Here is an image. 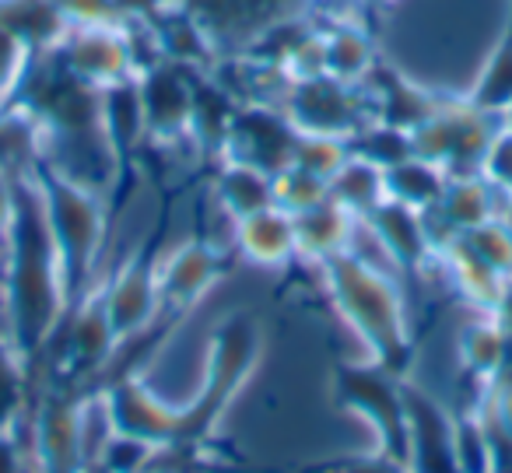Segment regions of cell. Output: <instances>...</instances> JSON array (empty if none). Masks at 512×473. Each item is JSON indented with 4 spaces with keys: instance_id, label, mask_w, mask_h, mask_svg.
I'll return each mask as SVG.
<instances>
[{
    "instance_id": "cell-6",
    "label": "cell",
    "mask_w": 512,
    "mask_h": 473,
    "mask_svg": "<svg viewBox=\"0 0 512 473\" xmlns=\"http://www.w3.org/2000/svg\"><path fill=\"white\" fill-rule=\"evenodd\" d=\"M85 386L53 375L36 400L32 435H36L39 473H85Z\"/></svg>"
},
{
    "instance_id": "cell-3",
    "label": "cell",
    "mask_w": 512,
    "mask_h": 473,
    "mask_svg": "<svg viewBox=\"0 0 512 473\" xmlns=\"http://www.w3.org/2000/svg\"><path fill=\"white\" fill-rule=\"evenodd\" d=\"M32 176L39 183L50 218V232L60 256V281H64V316L81 305L95 284V260L106 242V204L102 190L78 183L60 172L50 158H32Z\"/></svg>"
},
{
    "instance_id": "cell-23",
    "label": "cell",
    "mask_w": 512,
    "mask_h": 473,
    "mask_svg": "<svg viewBox=\"0 0 512 473\" xmlns=\"http://www.w3.org/2000/svg\"><path fill=\"white\" fill-rule=\"evenodd\" d=\"M214 197H218L221 211L232 214L235 221L260 214L274 207V179L267 172L253 169L242 162H221L218 176H214Z\"/></svg>"
},
{
    "instance_id": "cell-28",
    "label": "cell",
    "mask_w": 512,
    "mask_h": 473,
    "mask_svg": "<svg viewBox=\"0 0 512 473\" xmlns=\"http://www.w3.org/2000/svg\"><path fill=\"white\" fill-rule=\"evenodd\" d=\"M29 407V365L18 358L11 340L0 337V435L15 431Z\"/></svg>"
},
{
    "instance_id": "cell-17",
    "label": "cell",
    "mask_w": 512,
    "mask_h": 473,
    "mask_svg": "<svg viewBox=\"0 0 512 473\" xmlns=\"http://www.w3.org/2000/svg\"><path fill=\"white\" fill-rule=\"evenodd\" d=\"M102 134H106L109 155H113L116 165V186L130 190L137 151H141L144 137H148L137 74L102 88Z\"/></svg>"
},
{
    "instance_id": "cell-26",
    "label": "cell",
    "mask_w": 512,
    "mask_h": 473,
    "mask_svg": "<svg viewBox=\"0 0 512 473\" xmlns=\"http://www.w3.org/2000/svg\"><path fill=\"white\" fill-rule=\"evenodd\" d=\"M327 193L334 204H341L348 214L365 218L376 204L386 200V183H383V169H376L365 158L351 155L334 176L327 179Z\"/></svg>"
},
{
    "instance_id": "cell-4",
    "label": "cell",
    "mask_w": 512,
    "mask_h": 473,
    "mask_svg": "<svg viewBox=\"0 0 512 473\" xmlns=\"http://www.w3.org/2000/svg\"><path fill=\"white\" fill-rule=\"evenodd\" d=\"M260 347H264L260 319L249 309H235L214 323L211 347H207L204 386L190 403H183V438L172 449L200 452L211 442L221 414L253 375L256 361H260Z\"/></svg>"
},
{
    "instance_id": "cell-14",
    "label": "cell",
    "mask_w": 512,
    "mask_h": 473,
    "mask_svg": "<svg viewBox=\"0 0 512 473\" xmlns=\"http://www.w3.org/2000/svg\"><path fill=\"white\" fill-rule=\"evenodd\" d=\"M144 123L155 141L190 137V106H193V67L158 60L137 71Z\"/></svg>"
},
{
    "instance_id": "cell-21",
    "label": "cell",
    "mask_w": 512,
    "mask_h": 473,
    "mask_svg": "<svg viewBox=\"0 0 512 473\" xmlns=\"http://www.w3.org/2000/svg\"><path fill=\"white\" fill-rule=\"evenodd\" d=\"M323 36V71L348 85H362L369 71L376 67L372 36L355 18H334L330 29H320Z\"/></svg>"
},
{
    "instance_id": "cell-8",
    "label": "cell",
    "mask_w": 512,
    "mask_h": 473,
    "mask_svg": "<svg viewBox=\"0 0 512 473\" xmlns=\"http://www.w3.org/2000/svg\"><path fill=\"white\" fill-rule=\"evenodd\" d=\"M92 400L102 403L109 431H116V435L148 442L151 449H172L183 438V407L158 400L148 389V382L141 379V372H127L102 382Z\"/></svg>"
},
{
    "instance_id": "cell-38",
    "label": "cell",
    "mask_w": 512,
    "mask_h": 473,
    "mask_svg": "<svg viewBox=\"0 0 512 473\" xmlns=\"http://www.w3.org/2000/svg\"><path fill=\"white\" fill-rule=\"evenodd\" d=\"M15 169H4L0 165V239L8 235V225H11V214H15Z\"/></svg>"
},
{
    "instance_id": "cell-41",
    "label": "cell",
    "mask_w": 512,
    "mask_h": 473,
    "mask_svg": "<svg viewBox=\"0 0 512 473\" xmlns=\"http://www.w3.org/2000/svg\"><path fill=\"white\" fill-rule=\"evenodd\" d=\"M144 473H179V470H172V466H158L155 459H151V463H148V470H144Z\"/></svg>"
},
{
    "instance_id": "cell-43",
    "label": "cell",
    "mask_w": 512,
    "mask_h": 473,
    "mask_svg": "<svg viewBox=\"0 0 512 473\" xmlns=\"http://www.w3.org/2000/svg\"><path fill=\"white\" fill-rule=\"evenodd\" d=\"M362 4H390V0H362Z\"/></svg>"
},
{
    "instance_id": "cell-27",
    "label": "cell",
    "mask_w": 512,
    "mask_h": 473,
    "mask_svg": "<svg viewBox=\"0 0 512 473\" xmlns=\"http://www.w3.org/2000/svg\"><path fill=\"white\" fill-rule=\"evenodd\" d=\"M467 102L481 113H491L502 120V113L512 106V11L505 22L502 36H498L495 50H491L488 64H484L481 78L467 92Z\"/></svg>"
},
{
    "instance_id": "cell-35",
    "label": "cell",
    "mask_w": 512,
    "mask_h": 473,
    "mask_svg": "<svg viewBox=\"0 0 512 473\" xmlns=\"http://www.w3.org/2000/svg\"><path fill=\"white\" fill-rule=\"evenodd\" d=\"M481 176L488 179L502 197H512V130L498 127V134L491 137Z\"/></svg>"
},
{
    "instance_id": "cell-36",
    "label": "cell",
    "mask_w": 512,
    "mask_h": 473,
    "mask_svg": "<svg viewBox=\"0 0 512 473\" xmlns=\"http://www.w3.org/2000/svg\"><path fill=\"white\" fill-rule=\"evenodd\" d=\"M306 473H407L404 463H393L386 456H355V459H334V463H316Z\"/></svg>"
},
{
    "instance_id": "cell-19",
    "label": "cell",
    "mask_w": 512,
    "mask_h": 473,
    "mask_svg": "<svg viewBox=\"0 0 512 473\" xmlns=\"http://www.w3.org/2000/svg\"><path fill=\"white\" fill-rule=\"evenodd\" d=\"M235 246L249 263L260 267H281L299 253L295 242V218L281 207H267L260 214L235 221Z\"/></svg>"
},
{
    "instance_id": "cell-34",
    "label": "cell",
    "mask_w": 512,
    "mask_h": 473,
    "mask_svg": "<svg viewBox=\"0 0 512 473\" xmlns=\"http://www.w3.org/2000/svg\"><path fill=\"white\" fill-rule=\"evenodd\" d=\"M29 60H32L29 46L18 36H11L8 29H0V113L15 99V88H18V81H22Z\"/></svg>"
},
{
    "instance_id": "cell-9",
    "label": "cell",
    "mask_w": 512,
    "mask_h": 473,
    "mask_svg": "<svg viewBox=\"0 0 512 473\" xmlns=\"http://www.w3.org/2000/svg\"><path fill=\"white\" fill-rule=\"evenodd\" d=\"M158 228L151 239H144L127 260L120 263L113 277L102 281L106 288V312L113 323L116 340H130L144 333L162 316V295H158Z\"/></svg>"
},
{
    "instance_id": "cell-29",
    "label": "cell",
    "mask_w": 512,
    "mask_h": 473,
    "mask_svg": "<svg viewBox=\"0 0 512 473\" xmlns=\"http://www.w3.org/2000/svg\"><path fill=\"white\" fill-rule=\"evenodd\" d=\"M348 148H351V155L365 158V162H372L376 169H383V172L414 155L411 130L390 127V123H369V127L358 130V134L351 137Z\"/></svg>"
},
{
    "instance_id": "cell-42",
    "label": "cell",
    "mask_w": 512,
    "mask_h": 473,
    "mask_svg": "<svg viewBox=\"0 0 512 473\" xmlns=\"http://www.w3.org/2000/svg\"><path fill=\"white\" fill-rule=\"evenodd\" d=\"M502 127H505V130H512V106L502 113Z\"/></svg>"
},
{
    "instance_id": "cell-10",
    "label": "cell",
    "mask_w": 512,
    "mask_h": 473,
    "mask_svg": "<svg viewBox=\"0 0 512 473\" xmlns=\"http://www.w3.org/2000/svg\"><path fill=\"white\" fill-rule=\"evenodd\" d=\"M295 141H299V127L288 120L285 109L274 102H249L235 109L221 162H242L267 176H278L292 165Z\"/></svg>"
},
{
    "instance_id": "cell-31",
    "label": "cell",
    "mask_w": 512,
    "mask_h": 473,
    "mask_svg": "<svg viewBox=\"0 0 512 473\" xmlns=\"http://www.w3.org/2000/svg\"><path fill=\"white\" fill-rule=\"evenodd\" d=\"M271 179H274V207H281V211L292 214V218L330 197L327 179L313 176V172L299 169V165H288V169H281L278 176H271Z\"/></svg>"
},
{
    "instance_id": "cell-24",
    "label": "cell",
    "mask_w": 512,
    "mask_h": 473,
    "mask_svg": "<svg viewBox=\"0 0 512 473\" xmlns=\"http://www.w3.org/2000/svg\"><path fill=\"white\" fill-rule=\"evenodd\" d=\"M456 347H460L463 368H467L477 382H484V386L495 382L498 375L509 368V361H505V333L495 312H481V319L463 326Z\"/></svg>"
},
{
    "instance_id": "cell-18",
    "label": "cell",
    "mask_w": 512,
    "mask_h": 473,
    "mask_svg": "<svg viewBox=\"0 0 512 473\" xmlns=\"http://www.w3.org/2000/svg\"><path fill=\"white\" fill-rule=\"evenodd\" d=\"M502 200L505 197L484 176H449L439 204H435L425 218L442 225V232H439V246H442V242L453 239V235L495 218Z\"/></svg>"
},
{
    "instance_id": "cell-33",
    "label": "cell",
    "mask_w": 512,
    "mask_h": 473,
    "mask_svg": "<svg viewBox=\"0 0 512 473\" xmlns=\"http://www.w3.org/2000/svg\"><path fill=\"white\" fill-rule=\"evenodd\" d=\"M351 158V148L344 137H330V134H302L299 130V141H295V158L292 165L299 169L313 172L320 179H330L344 162Z\"/></svg>"
},
{
    "instance_id": "cell-13",
    "label": "cell",
    "mask_w": 512,
    "mask_h": 473,
    "mask_svg": "<svg viewBox=\"0 0 512 473\" xmlns=\"http://www.w3.org/2000/svg\"><path fill=\"white\" fill-rule=\"evenodd\" d=\"M407 403V473H460L456 466V428L453 414L425 393L421 386L404 379Z\"/></svg>"
},
{
    "instance_id": "cell-2",
    "label": "cell",
    "mask_w": 512,
    "mask_h": 473,
    "mask_svg": "<svg viewBox=\"0 0 512 473\" xmlns=\"http://www.w3.org/2000/svg\"><path fill=\"white\" fill-rule=\"evenodd\" d=\"M320 270L337 312L362 337L372 361H379L386 372L407 379V368L414 365V337L407 326L404 298H400L393 277L351 249L323 260Z\"/></svg>"
},
{
    "instance_id": "cell-12",
    "label": "cell",
    "mask_w": 512,
    "mask_h": 473,
    "mask_svg": "<svg viewBox=\"0 0 512 473\" xmlns=\"http://www.w3.org/2000/svg\"><path fill=\"white\" fill-rule=\"evenodd\" d=\"M53 53H57L67 71L78 74L81 81H88L95 88L134 78L141 71L130 32L113 29V25H71Z\"/></svg>"
},
{
    "instance_id": "cell-25",
    "label": "cell",
    "mask_w": 512,
    "mask_h": 473,
    "mask_svg": "<svg viewBox=\"0 0 512 473\" xmlns=\"http://www.w3.org/2000/svg\"><path fill=\"white\" fill-rule=\"evenodd\" d=\"M446 169L435 162H425V158H404L393 169L383 172L386 183V197L397 200V204H407L414 211L428 214L435 204H439L442 190H446Z\"/></svg>"
},
{
    "instance_id": "cell-1",
    "label": "cell",
    "mask_w": 512,
    "mask_h": 473,
    "mask_svg": "<svg viewBox=\"0 0 512 473\" xmlns=\"http://www.w3.org/2000/svg\"><path fill=\"white\" fill-rule=\"evenodd\" d=\"M15 214H11L4 249H8V340L25 365H39L64 323V281H60V256L50 232L46 204L32 165L15 169Z\"/></svg>"
},
{
    "instance_id": "cell-20",
    "label": "cell",
    "mask_w": 512,
    "mask_h": 473,
    "mask_svg": "<svg viewBox=\"0 0 512 473\" xmlns=\"http://www.w3.org/2000/svg\"><path fill=\"white\" fill-rule=\"evenodd\" d=\"M435 253L442 256L449 277H453V288L467 298L474 309L481 312H498V305L509 295V277H502L498 270H491L488 263H481L460 239H446Z\"/></svg>"
},
{
    "instance_id": "cell-32",
    "label": "cell",
    "mask_w": 512,
    "mask_h": 473,
    "mask_svg": "<svg viewBox=\"0 0 512 473\" xmlns=\"http://www.w3.org/2000/svg\"><path fill=\"white\" fill-rule=\"evenodd\" d=\"M456 239H460L481 263H488L491 270H498L502 277L512 274V235H509V228L498 221V214L488 221H481V225L467 228V232H460Z\"/></svg>"
},
{
    "instance_id": "cell-15",
    "label": "cell",
    "mask_w": 512,
    "mask_h": 473,
    "mask_svg": "<svg viewBox=\"0 0 512 473\" xmlns=\"http://www.w3.org/2000/svg\"><path fill=\"white\" fill-rule=\"evenodd\" d=\"M221 274H225V253L204 239H186L165 260H158L162 312L186 316L221 281Z\"/></svg>"
},
{
    "instance_id": "cell-5",
    "label": "cell",
    "mask_w": 512,
    "mask_h": 473,
    "mask_svg": "<svg viewBox=\"0 0 512 473\" xmlns=\"http://www.w3.org/2000/svg\"><path fill=\"white\" fill-rule=\"evenodd\" d=\"M334 400L358 414L376 431V452L393 463H407V403L404 379L379 361H337Z\"/></svg>"
},
{
    "instance_id": "cell-39",
    "label": "cell",
    "mask_w": 512,
    "mask_h": 473,
    "mask_svg": "<svg viewBox=\"0 0 512 473\" xmlns=\"http://www.w3.org/2000/svg\"><path fill=\"white\" fill-rule=\"evenodd\" d=\"M498 323H502V333H505V361L512 368V295H505V302L498 305Z\"/></svg>"
},
{
    "instance_id": "cell-30",
    "label": "cell",
    "mask_w": 512,
    "mask_h": 473,
    "mask_svg": "<svg viewBox=\"0 0 512 473\" xmlns=\"http://www.w3.org/2000/svg\"><path fill=\"white\" fill-rule=\"evenodd\" d=\"M453 428H456V466L460 473H491V438L484 428L481 407L474 410H460L453 414Z\"/></svg>"
},
{
    "instance_id": "cell-11",
    "label": "cell",
    "mask_w": 512,
    "mask_h": 473,
    "mask_svg": "<svg viewBox=\"0 0 512 473\" xmlns=\"http://www.w3.org/2000/svg\"><path fill=\"white\" fill-rule=\"evenodd\" d=\"M306 4L309 0H183L179 8L190 11L211 46L228 39L249 50L264 32L295 22Z\"/></svg>"
},
{
    "instance_id": "cell-44",
    "label": "cell",
    "mask_w": 512,
    "mask_h": 473,
    "mask_svg": "<svg viewBox=\"0 0 512 473\" xmlns=\"http://www.w3.org/2000/svg\"><path fill=\"white\" fill-rule=\"evenodd\" d=\"M509 295H512V274H509Z\"/></svg>"
},
{
    "instance_id": "cell-37",
    "label": "cell",
    "mask_w": 512,
    "mask_h": 473,
    "mask_svg": "<svg viewBox=\"0 0 512 473\" xmlns=\"http://www.w3.org/2000/svg\"><path fill=\"white\" fill-rule=\"evenodd\" d=\"M0 473H32L29 456H25V445L15 438V431L0 435Z\"/></svg>"
},
{
    "instance_id": "cell-16",
    "label": "cell",
    "mask_w": 512,
    "mask_h": 473,
    "mask_svg": "<svg viewBox=\"0 0 512 473\" xmlns=\"http://www.w3.org/2000/svg\"><path fill=\"white\" fill-rule=\"evenodd\" d=\"M362 221L369 225L372 239L383 246V253L400 267V274L404 277L425 274L428 260L435 256V242H432V232H428L425 214L386 197L383 204L372 207Z\"/></svg>"
},
{
    "instance_id": "cell-22",
    "label": "cell",
    "mask_w": 512,
    "mask_h": 473,
    "mask_svg": "<svg viewBox=\"0 0 512 473\" xmlns=\"http://www.w3.org/2000/svg\"><path fill=\"white\" fill-rule=\"evenodd\" d=\"M355 214H348L334 200H323V204L309 207V211L295 214V242H299V253L309 260L323 263L330 256L344 253L355 232Z\"/></svg>"
},
{
    "instance_id": "cell-40",
    "label": "cell",
    "mask_w": 512,
    "mask_h": 473,
    "mask_svg": "<svg viewBox=\"0 0 512 473\" xmlns=\"http://www.w3.org/2000/svg\"><path fill=\"white\" fill-rule=\"evenodd\" d=\"M498 221H502V225L509 228V235H512V197L502 200V207H498Z\"/></svg>"
},
{
    "instance_id": "cell-7",
    "label": "cell",
    "mask_w": 512,
    "mask_h": 473,
    "mask_svg": "<svg viewBox=\"0 0 512 473\" xmlns=\"http://www.w3.org/2000/svg\"><path fill=\"white\" fill-rule=\"evenodd\" d=\"M281 109L302 134H330V137H351L376 123L369 92L362 85H348L330 74H316L306 81H288L285 102Z\"/></svg>"
}]
</instances>
